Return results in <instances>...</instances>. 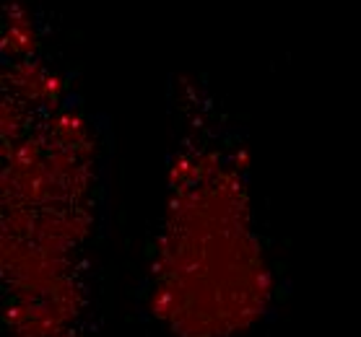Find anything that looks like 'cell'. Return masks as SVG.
Wrapping results in <instances>:
<instances>
[{
  "instance_id": "1",
  "label": "cell",
  "mask_w": 361,
  "mask_h": 337,
  "mask_svg": "<svg viewBox=\"0 0 361 337\" xmlns=\"http://www.w3.org/2000/svg\"><path fill=\"white\" fill-rule=\"evenodd\" d=\"M164 198L146 244L143 317L166 337H250L281 291L245 130L203 75L166 83Z\"/></svg>"
}]
</instances>
